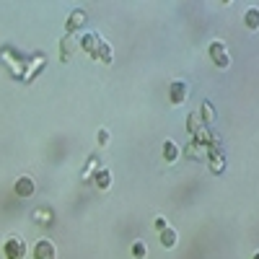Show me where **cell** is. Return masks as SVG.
<instances>
[{"label":"cell","mask_w":259,"mask_h":259,"mask_svg":"<svg viewBox=\"0 0 259 259\" xmlns=\"http://www.w3.org/2000/svg\"><path fill=\"white\" fill-rule=\"evenodd\" d=\"M3 254L6 259H26V241L18 239V236H11L3 244Z\"/></svg>","instance_id":"cell-1"},{"label":"cell","mask_w":259,"mask_h":259,"mask_svg":"<svg viewBox=\"0 0 259 259\" xmlns=\"http://www.w3.org/2000/svg\"><path fill=\"white\" fill-rule=\"evenodd\" d=\"M31 256H34V259H57V249H55V244H52L50 239H41V241L34 244Z\"/></svg>","instance_id":"cell-2"},{"label":"cell","mask_w":259,"mask_h":259,"mask_svg":"<svg viewBox=\"0 0 259 259\" xmlns=\"http://www.w3.org/2000/svg\"><path fill=\"white\" fill-rule=\"evenodd\" d=\"M210 57H212V62L218 65V68H228V65H231V57L226 52L223 41H212V45H210Z\"/></svg>","instance_id":"cell-3"},{"label":"cell","mask_w":259,"mask_h":259,"mask_svg":"<svg viewBox=\"0 0 259 259\" xmlns=\"http://www.w3.org/2000/svg\"><path fill=\"white\" fill-rule=\"evenodd\" d=\"M101 41H104V39H101L96 31H91V34H83V36H80V47L94 57V55H96V50L101 47Z\"/></svg>","instance_id":"cell-4"},{"label":"cell","mask_w":259,"mask_h":259,"mask_svg":"<svg viewBox=\"0 0 259 259\" xmlns=\"http://www.w3.org/2000/svg\"><path fill=\"white\" fill-rule=\"evenodd\" d=\"M34 189H36V184H34L31 177H18V182H16V194L18 197H31Z\"/></svg>","instance_id":"cell-5"},{"label":"cell","mask_w":259,"mask_h":259,"mask_svg":"<svg viewBox=\"0 0 259 259\" xmlns=\"http://www.w3.org/2000/svg\"><path fill=\"white\" fill-rule=\"evenodd\" d=\"M158 239H161V246H163V249H174L179 236H177V231H174V228H168V226H166L163 231H158Z\"/></svg>","instance_id":"cell-6"},{"label":"cell","mask_w":259,"mask_h":259,"mask_svg":"<svg viewBox=\"0 0 259 259\" xmlns=\"http://www.w3.org/2000/svg\"><path fill=\"white\" fill-rule=\"evenodd\" d=\"M184 99H187V85H184V83H171L168 101H171V104H182Z\"/></svg>","instance_id":"cell-7"},{"label":"cell","mask_w":259,"mask_h":259,"mask_svg":"<svg viewBox=\"0 0 259 259\" xmlns=\"http://www.w3.org/2000/svg\"><path fill=\"white\" fill-rule=\"evenodd\" d=\"M161 156H163V161L174 163V161L179 158V148H177V143H174V140H166L163 148H161Z\"/></svg>","instance_id":"cell-8"},{"label":"cell","mask_w":259,"mask_h":259,"mask_svg":"<svg viewBox=\"0 0 259 259\" xmlns=\"http://www.w3.org/2000/svg\"><path fill=\"white\" fill-rule=\"evenodd\" d=\"M94 182H96V187H99V189H109V187H112V171H109V168L96 171Z\"/></svg>","instance_id":"cell-9"},{"label":"cell","mask_w":259,"mask_h":259,"mask_svg":"<svg viewBox=\"0 0 259 259\" xmlns=\"http://www.w3.org/2000/svg\"><path fill=\"white\" fill-rule=\"evenodd\" d=\"M83 21H85V13L83 11H73V16L68 18V34H73L75 29H80Z\"/></svg>","instance_id":"cell-10"},{"label":"cell","mask_w":259,"mask_h":259,"mask_svg":"<svg viewBox=\"0 0 259 259\" xmlns=\"http://www.w3.org/2000/svg\"><path fill=\"white\" fill-rule=\"evenodd\" d=\"M112 55H114V52H112V45L101 41V47L96 50V55H94V57H96L99 62H106V65H109V62H112Z\"/></svg>","instance_id":"cell-11"},{"label":"cell","mask_w":259,"mask_h":259,"mask_svg":"<svg viewBox=\"0 0 259 259\" xmlns=\"http://www.w3.org/2000/svg\"><path fill=\"white\" fill-rule=\"evenodd\" d=\"M73 52H75V41H73V36H65V39L60 41V55H62V60H68Z\"/></svg>","instance_id":"cell-12"},{"label":"cell","mask_w":259,"mask_h":259,"mask_svg":"<svg viewBox=\"0 0 259 259\" xmlns=\"http://www.w3.org/2000/svg\"><path fill=\"white\" fill-rule=\"evenodd\" d=\"M244 21H246V26H249V29H259V8H249Z\"/></svg>","instance_id":"cell-13"},{"label":"cell","mask_w":259,"mask_h":259,"mask_svg":"<svg viewBox=\"0 0 259 259\" xmlns=\"http://www.w3.org/2000/svg\"><path fill=\"white\" fill-rule=\"evenodd\" d=\"M202 117H205L202 122H212V119H215V112H212V106H210L207 101L202 104Z\"/></svg>","instance_id":"cell-14"},{"label":"cell","mask_w":259,"mask_h":259,"mask_svg":"<svg viewBox=\"0 0 259 259\" xmlns=\"http://www.w3.org/2000/svg\"><path fill=\"white\" fill-rule=\"evenodd\" d=\"M133 254H135V259H143L145 256V244L143 241H135L133 244Z\"/></svg>","instance_id":"cell-15"},{"label":"cell","mask_w":259,"mask_h":259,"mask_svg":"<svg viewBox=\"0 0 259 259\" xmlns=\"http://www.w3.org/2000/svg\"><path fill=\"white\" fill-rule=\"evenodd\" d=\"M187 130H189V133H200V124H197V117H187Z\"/></svg>","instance_id":"cell-16"},{"label":"cell","mask_w":259,"mask_h":259,"mask_svg":"<svg viewBox=\"0 0 259 259\" xmlns=\"http://www.w3.org/2000/svg\"><path fill=\"white\" fill-rule=\"evenodd\" d=\"M106 143H109V133L101 127V130H99V145H106Z\"/></svg>","instance_id":"cell-17"},{"label":"cell","mask_w":259,"mask_h":259,"mask_svg":"<svg viewBox=\"0 0 259 259\" xmlns=\"http://www.w3.org/2000/svg\"><path fill=\"white\" fill-rule=\"evenodd\" d=\"M156 228L163 231V228H166V221H163V218H156Z\"/></svg>","instance_id":"cell-18"},{"label":"cell","mask_w":259,"mask_h":259,"mask_svg":"<svg viewBox=\"0 0 259 259\" xmlns=\"http://www.w3.org/2000/svg\"><path fill=\"white\" fill-rule=\"evenodd\" d=\"M254 259H259V251H256V254H254Z\"/></svg>","instance_id":"cell-19"}]
</instances>
